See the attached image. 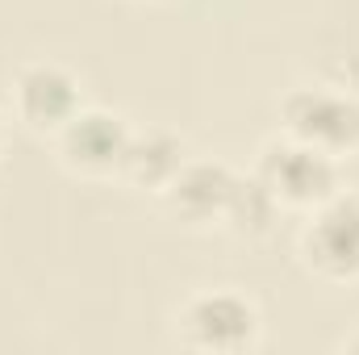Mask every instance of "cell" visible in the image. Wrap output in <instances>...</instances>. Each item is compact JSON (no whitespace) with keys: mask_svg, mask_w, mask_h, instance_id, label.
Masks as SVG:
<instances>
[{"mask_svg":"<svg viewBox=\"0 0 359 355\" xmlns=\"http://www.w3.org/2000/svg\"><path fill=\"white\" fill-rule=\"evenodd\" d=\"M172 339L184 351L243 355L259 347L264 314L238 288H201L172 314Z\"/></svg>","mask_w":359,"mask_h":355,"instance_id":"cell-1","label":"cell"},{"mask_svg":"<svg viewBox=\"0 0 359 355\" xmlns=\"http://www.w3.org/2000/svg\"><path fill=\"white\" fill-rule=\"evenodd\" d=\"M280 134L343 163L359 151V96L330 84H297L280 100Z\"/></svg>","mask_w":359,"mask_h":355,"instance_id":"cell-2","label":"cell"},{"mask_svg":"<svg viewBox=\"0 0 359 355\" xmlns=\"http://www.w3.org/2000/svg\"><path fill=\"white\" fill-rule=\"evenodd\" d=\"M301 264L326 284H355L359 280V192L339 188L322 205L309 209L301 239Z\"/></svg>","mask_w":359,"mask_h":355,"instance_id":"cell-3","label":"cell"},{"mask_svg":"<svg viewBox=\"0 0 359 355\" xmlns=\"http://www.w3.org/2000/svg\"><path fill=\"white\" fill-rule=\"evenodd\" d=\"M255 172L276 192V201L284 209H305V213L343 188L339 184V159H330L326 151L297 142L288 134H276L259 147Z\"/></svg>","mask_w":359,"mask_h":355,"instance_id":"cell-4","label":"cell"},{"mask_svg":"<svg viewBox=\"0 0 359 355\" xmlns=\"http://www.w3.org/2000/svg\"><path fill=\"white\" fill-rule=\"evenodd\" d=\"M84 109L80 76L55 59H34L13 76V113L34 134H59Z\"/></svg>","mask_w":359,"mask_h":355,"instance_id":"cell-5","label":"cell"},{"mask_svg":"<svg viewBox=\"0 0 359 355\" xmlns=\"http://www.w3.org/2000/svg\"><path fill=\"white\" fill-rule=\"evenodd\" d=\"M130 121L113 109H96L84 105L59 134H55V151H59V163L76 176L88 180H104L117 176L121 168V155H126V142H130Z\"/></svg>","mask_w":359,"mask_h":355,"instance_id":"cell-6","label":"cell"},{"mask_svg":"<svg viewBox=\"0 0 359 355\" xmlns=\"http://www.w3.org/2000/svg\"><path fill=\"white\" fill-rule=\"evenodd\" d=\"M234 184H238V172L226 159L188 155L180 163V172L172 176V184L159 196H163L168 213L180 217L184 226H222Z\"/></svg>","mask_w":359,"mask_h":355,"instance_id":"cell-7","label":"cell"},{"mask_svg":"<svg viewBox=\"0 0 359 355\" xmlns=\"http://www.w3.org/2000/svg\"><path fill=\"white\" fill-rule=\"evenodd\" d=\"M184 159H188V147L168 126L130 130V142H126L117 180H126L130 188H142V192H163Z\"/></svg>","mask_w":359,"mask_h":355,"instance_id":"cell-8","label":"cell"},{"mask_svg":"<svg viewBox=\"0 0 359 355\" xmlns=\"http://www.w3.org/2000/svg\"><path fill=\"white\" fill-rule=\"evenodd\" d=\"M280 209L284 205L276 201V192L251 168V172H238V184L230 192V205H226V222L222 226L230 234H238V239H264V234H271Z\"/></svg>","mask_w":359,"mask_h":355,"instance_id":"cell-9","label":"cell"},{"mask_svg":"<svg viewBox=\"0 0 359 355\" xmlns=\"http://www.w3.org/2000/svg\"><path fill=\"white\" fill-rule=\"evenodd\" d=\"M339 351H355L359 355V330H355V335H347V339L339 343Z\"/></svg>","mask_w":359,"mask_h":355,"instance_id":"cell-10","label":"cell"},{"mask_svg":"<svg viewBox=\"0 0 359 355\" xmlns=\"http://www.w3.org/2000/svg\"><path fill=\"white\" fill-rule=\"evenodd\" d=\"M0 151H4V121H0Z\"/></svg>","mask_w":359,"mask_h":355,"instance_id":"cell-11","label":"cell"}]
</instances>
